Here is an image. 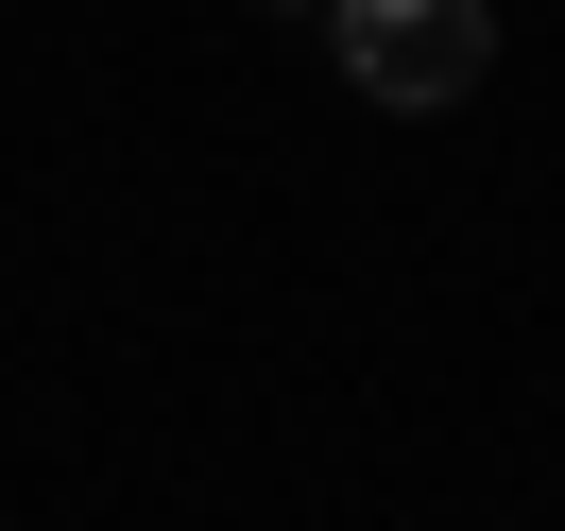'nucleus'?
<instances>
[{
    "label": "nucleus",
    "mask_w": 565,
    "mask_h": 531,
    "mask_svg": "<svg viewBox=\"0 0 565 531\" xmlns=\"http://www.w3.org/2000/svg\"><path fill=\"white\" fill-rule=\"evenodd\" d=\"M257 18H326V0H257Z\"/></svg>",
    "instance_id": "nucleus-2"
},
{
    "label": "nucleus",
    "mask_w": 565,
    "mask_h": 531,
    "mask_svg": "<svg viewBox=\"0 0 565 531\" xmlns=\"http://www.w3.org/2000/svg\"><path fill=\"white\" fill-rule=\"evenodd\" d=\"M309 35L343 52V86H360V104L446 120V104H480V70H497V0H326Z\"/></svg>",
    "instance_id": "nucleus-1"
}]
</instances>
